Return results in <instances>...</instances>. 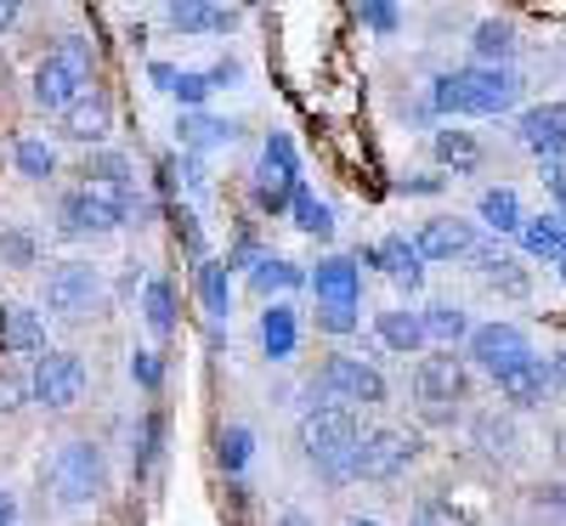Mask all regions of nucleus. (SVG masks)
<instances>
[{"instance_id": "nucleus-1", "label": "nucleus", "mask_w": 566, "mask_h": 526, "mask_svg": "<svg viewBox=\"0 0 566 526\" xmlns=\"http://www.w3.org/2000/svg\"><path fill=\"white\" fill-rule=\"evenodd\" d=\"M522 97V80L515 69H482V63H464L431 80V114L442 119H499L515 108Z\"/></svg>"}, {"instance_id": "nucleus-2", "label": "nucleus", "mask_w": 566, "mask_h": 526, "mask_svg": "<svg viewBox=\"0 0 566 526\" xmlns=\"http://www.w3.org/2000/svg\"><path fill=\"white\" fill-rule=\"evenodd\" d=\"M368 430L357 424V408H340V402H312L301 413V448H306V464L323 475L328 487L340 482H357V448H363Z\"/></svg>"}, {"instance_id": "nucleus-3", "label": "nucleus", "mask_w": 566, "mask_h": 526, "mask_svg": "<svg viewBox=\"0 0 566 526\" xmlns=\"http://www.w3.org/2000/svg\"><path fill=\"white\" fill-rule=\"evenodd\" d=\"M91 63H97V52H91L85 34H69L52 57L34 63V103L45 114H69L85 91H91Z\"/></svg>"}, {"instance_id": "nucleus-4", "label": "nucleus", "mask_w": 566, "mask_h": 526, "mask_svg": "<svg viewBox=\"0 0 566 526\" xmlns=\"http://www.w3.org/2000/svg\"><path fill=\"white\" fill-rule=\"evenodd\" d=\"M40 482L52 487L57 504L80 509V504H97L103 487H108V459L97 442H63L52 459L40 464Z\"/></svg>"}, {"instance_id": "nucleus-5", "label": "nucleus", "mask_w": 566, "mask_h": 526, "mask_svg": "<svg viewBox=\"0 0 566 526\" xmlns=\"http://www.w3.org/2000/svg\"><path fill=\"white\" fill-rule=\"evenodd\" d=\"M312 386L323 391V402H340V408H380V402L391 397L386 374L374 368V362H363V357H352V351L328 357V362L317 368Z\"/></svg>"}, {"instance_id": "nucleus-6", "label": "nucleus", "mask_w": 566, "mask_h": 526, "mask_svg": "<svg viewBox=\"0 0 566 526\" xmlns=\"http://www.w3.org/2000/svg\"><path fill=\"white\" fill-rule=\"evenodd\" d=\"M301 187H306V181H301L295 141L283 136V130H272V136L261 141V165H255V204H261L266 215H290Z\"/></svg>"}, {"instance_id": "nucleus-7", "label": "nucleus", "mask_w": 566, "mask_h": 526, "mask_svg": "<svg viewBox=\"0 0 566 526\" xmlns=\"http://www.w3.org/2000/svg\"><path fill=\"white\" fill-rule=\"evenodd\" d=\"M413 397L424 402L431 419H448V408H459L470 397V357L437 351V357H419L413 368Z\"/></svg>"}, {"instance_id": "nucleus-8", "label": "nucleus", "mask_w": 566, "mask_h": 526, "mask_svg": "<svg viewBox=\"0 0 566 526\" xmlns=\"http://www.w3.org/2000/svg\"><path fill=\"white\" fill-rule=\"evenodd\" d=\"M470 362H476L482 374H493V379H504V374H515L522 362H533L538 351H533V340H527V328L522 323H482L476 334H470V351H464Z\"/></svg>"}, {"instance_id": "nucleus-9", "label": "nucleus", "mask_w": 566, "mask_h": 526, "mask_svg": "<svg viewBox=\"0 0 566 526\" xmlns=\"http://www.w3.org/2000/svg\"><path fill=\"white\" fill-rule=\"evenodd\" d=\"M29 391H34L40 408H52V413L74 408V402L85 397V362H80L74 351H45V357H34Z\"/></svg>"}, {"instance_id": "nucleus-10", "label": "nucleus", "mask_w": 566, "mask_h": 526, "mask_svg": "<svg viewBox=\"0 0 566 526\" xmlns=\"http://www.w3.org/2000/svg\"><path fill=\"white\" fill-rule=\"evenodd\" d=\"M103 295V277L91 261H57L45 272V312L52 317H85Z\"/></svg>"}, {"instance_id": "nucleus-11", "label": "nucleus", "mask_w": 566, "mask_h": 526, "mask_svg": "<svg viewBox=\"0 0 566 526\" xmlns=\"http://www.w3.org/2000/svg\"><path fill=\"white\" fill-rule=\"evenodd\" d=\"M419 459V442L408 436V430H368L363 448H357V482H397V475Z\"/></svg>"}, {"instance_id": "nucleus-12", "label": "nucleus", "mask_w": 566, "mask_h": 526, "mask_svg": "<svg viewBox=\"0 0 566 526\" xmlns=\"http://www.w3.org/2000/svg\"><path fill=\"white\" fill-rule=\"evenodd\" d=\"M357 266H380V272L397 283V290H408V295L424 283V255H419V244H413L408 232H386L380 244L357 250Z\"/></svg>"}, {"instance_id": "nucleus-13", "label": "nucleus", "mask_w": 566, "mask_h": 526, "mask_svg": "<svg viewBox=\"0 0 566 526\" xmlns=\"http://www.w3.org/2000/svg\"><path fill=\"white\" fill-rule=\"evenodd\" d=\"M413 244H419V255L424 261H437V266H448V261H470L476 255V221H459V215H437V221H424L419 232H413Z\"/></svg>"}, {"instance_id": "nucleus-14", "label": "nucleus", "mask_w": 566, "mask_h": 526, "mask_svg": "<svg viewBox=\"0 0 566 526\" xmlns=\"http://www.w3.org/2000/svg\"><path fill=\"white\" fill-rule=\"evenodd\" d=\"M515 141L538 159H560L566 154V103H533L515 119Z\"/></svg>"}, {"instance_id": "nucleus-15", "label": "nucleus", "mask_w": 566, "mask_h": 526, "mask_svg": "<svg viewBox=\"0 0 566 526\" xmlns=\"http://www.w3.org/2000/svg\"><path fill=\"white\" fill-rule=\"evenodd\" d=\"M312 295H317V306H363V266H357V255H323L312 266Z\"/></svg>"}, {"instance_id": "nucleus-16", "label": "nucleus", "mask_w": 566, "mask_h": 526, "mask_svg": "<svg viewBox=\"0 0 566 526\" xmlns=\"http://www.w3.org/2000/svg\"><path fill=\"white\" fill-rule=\"evenodd\" d=\"M108 130H114V103L103 97V91H85V97L63 114V136L80 141V148H97Z\"/></svg>"}, {"instance_id": "nucleus-17", "label": "nucleus", "mask_w": 566, "mask_h": 526, "mask_svg": "<svg viewBox=\"0 0 566 526\" xmlns=\"http://www.w3.org/2000/svg\"><path fill=\"white\" fill-rule=\"evenodd\" d=\"M374 334H380V346L397 351V357H419L424 346H431V334H424V317L408 312V306H391L374 317Z\"/></svg>"}, {"instance_id": "nucleus-18", "label": "nucleus", "mask_w": 566, "mask_h": 526, "mask_svg": "<svg viewBox=\"0 0 566 526\" xmlns=\"http://www.w3.org/2000/svg\"><path fill=\"white\" fill-rule=\"evenodd\" d=\"M499 386V397L510 402V408H538L549 391H555V374H549V357H533V362H522L515 374H504V379H493Z\"/></svg>"}, {"instance_id": "nucleus-19", "label": "nucleus", "mask_w": 566, "mask_h": 526, "mask_svg": "<svg viewBox=\"0 0 566 526\" xmlns=\"http://www.w3.org/2000/svg\"><path fill=\"white\" fill-rule=\"evenodd\" d=\"M57 232L63 238H91V232H119V221L85 193V187H74V193H63V204H57Z\"/></svg>"}, {"instance_id": "nucleus-20", "label": "nucleus", "mask_w": 566, "mask_h": 526, "mask_svg": "<svg viewBox=\"0 0 566 526\" xmlns=\"http://www.w3.org/2000/svg\"><path fill=\"white\" fill-rule=\"evenodd\" d=\"M295 346H301V317H295V306H290V301H272V306L261 312V351H266V362H290Z\"/></svg>"}, {"instance_id": "nucleus-21", "label": "nucleus", "mask_w": 566, "mask_h": 526, "mask_svg": "<svg viewBox=\"0 0 566 526\" xmlns=\"http://www.w3.org/2000/svg\"><path fill=\"white\" fill-rule=\"evenodd\" d=\"M0 351H12V357L45 351V323H40V312H29V306H0Z\"/></svg>"}, {"instance_id": "nucleus-22", "label": "nucleus", "mask_w": 566, "mask_h": 526, "mask_svg": "<svg viewBox=\"0 0 566 526\" xmlns=\"http://www.w3.org/2000/svg\"><path fill=\"white\" fill-rule=\"evenodd\" d=\"M476 221H482L493 238H522L527 215H522V199H515V187H488L482 204H476Z\"/></svg>"}, {"instance_id": "nucleus-23", "label": "nucleus", "mask_w": 566, "mask_h": 526, "mask_svg": "<svg viewBox=\"0 0 566 526\" xmlns=\"http://www.w3.org/2000/svg\"><path fill=\"white\" fill-rule=\"evenodd\" d=\"M522 255L544 261V266H560L566 261V221L560 215H527L522 227Z\"/></svg>"}, {"instance_id": "nucleus-24", "label": "nucleus", "mask_w": 566, "mask_h": 526, "mask_svg": "<svg viewBox=\"0 0 566 526\" xmlns=\"http://www.w3.org/2000/svg\"><path fill=\"white\" fill-rule=\"evenodd\" d=\"M301 283H312V272L295 266V261H283V255H261V261L250 266V290H255L261 301L290 295V290H301Z\"/></svg>"}, {"instance_id": "nucleus-25", "label": "nucleus", "mask_w": 566, "mask_h": 526, "mask_svg": "<svg viewBox=\"0 0 566 526\" xmlns=\"http://www.w3.org/2000/svg\"><path fill=\"white\" fill-rule=\"evenodd\" d=\"M176 136H181V154L199 159V154L221 148V141H239V125H232V119H210V114H181Z\"/></svg>"}, {"instance_id": "nucleus-26", "label": "nucleus", "mask_w": 566, "mask_h": 526, "mask_svg": "<svg viewBox=\"0 0 566 526\" xmlns=\"http://www.w3.org/2000/svg\"><path fill=\"white\" fill-rule=\"evenodd\" d=\"M470 52H476L482 69H510V57H515V29H510L504 18L476 23V34H470Z\"/></svg>"}, {"instance_id": "nucleus-27", "label": "nucleus", "mask_w": 566, "mask_h": 526, "mask_svg": "<svg viewBox=\"0 0 566 526\" xmlns=\"http://www.w3.org/2000/svg\"><path fill=\"white\" fill-rule=\"evenodd\" d=\"M142 323H148L159 340L176 334V283L170 277H148V283H142Z\"/></svg>"}, {"instance_id": "nucleus-28", "label": "nucleus", "mask_w": 566, "mask_h": 526, "mask_svg": "<svg viewBox=\"0 0 566 526\" xmlns=\"http://www.w3.org/2000/svg\"><path fill=\"white\" fill-rule=\"evenodd\" d=\"M419 317H424V334H431L437 346H448V351H453L459 340L470 346V334H476V328H470V312H464V306H453V301H437V306H424Z\"/></svg>"}, {"instance_id": "nucleus-29", "label": "nucleus", "mask_w": 566, "mask_h": 526, "mask_svg": "<svg viewBox=\"0 0 566 526\" xmlns=\"http://www.w3.org/2000/svg\"><path fill=\"white\" fill-rule=\"evenodd\" d=\"M165 23L176 34H227L239 23V12L232 7H165Z\"/></svg>"}, {"instance_id": "nucleus-30", "label": "nucleus", "mask_w": 566, "mask_h": 526, "mask_svg": "<svg viewBox=\"0 0 566 526\" xmlns=\"http://www.w3.org/2000/svg\"><path fill=\"white\" fill-rule=\"evenodd\" d=\"M199 301H205V312L216 323H227V312H232V272H227V261H199Z\"/></svg>"}, {"instance_id": "nucleus-31", "label": "nucleus", "mask_w": 566, "mask_h": 526, "mask_svg": "<svg viewBox=\"0 0 566 526\" xmlns=\"http://www.w3.org/2000/svg\"><path fill=\"white\" fill-rule=\"evenodd\" d=\"M431 148H437V159H442L453 176H470V170L482 165V141L470 136V130H437Z\"/></svg>"}, {"instance_id": "nucleus-32", "label": "nucleus", "mask_w": 566, "mask_h": 526, "mask_svg": "<svg viewBox=\"0 0 566 526\" xmlns=\"http://www.w3.org/2000/svg\"><path fill=\"white\" fill-rule=\"evenodd\" d=\"M12 165H18L23 181H52V176H57V154L45 148L40 136H18V141H12Z\"/></svg>"}, {"instance_id": "nucleus-33", "label": "nucleus", "mask_w": 566, "mask_h": 526, "mask_svg": "<svg viewBox=\"0 0 566 526\" xmlns=\"http://www.w3.org/2000/svg\"><path fill=\"white\" fill-rule=\"evenodd\" d=\"M216 459H221L227 475H244L250 459H255V430H250V424H227L221 442H216Z\"/></svg>"}, {"instance_id": "nucleus-34", "label": "nucleus", "mask_w": 566, "mask_h": 526, "mask_svg": "<svg viewBox=\"0 0 566 526\" xmlns=\"http://www.w3.org/2000/svg\"><path fill=\"white\" fill-rule=\"evenodd\" d=\"M295 227L306 232V238H335V210H328L317 193H312V187H301V193H295Z\"/></svg>"}, {"instance_id": "nucleus-35", "label": "nucleus", "mask_w": 566, "mask_h": 526, "mask_svg": "<svg viewBox=\"0 0 566 526\" xmlns=\"http://www.w3.org/2000/svg\"><path fill=\"white\" fill-rule=\"evenodd\" d=\"M210 91H216L210 69H176V80H170V97H176V103H181L187 114H205Z\"/></svg>"}, {"instance_id": "nucleus-36", "label": "nucleus", "mask_w": 566, "mask_h": 526, "mask_svg": "<svg viewBox=\"0 0 566 526\" xmlns=\"http://www.w3.org/2000/svg\"><path fill=\"white\" fill-rule=\"evenodd\" d=\"M470 430H476V448H482L488 459H510V453H515V430H510V419H499V413H482V419L470 424Z\"/></svg>"}, {"instance_id": "nucleus-37", "label": "nucleus", "mask_w": 566, "mask_h": 526, "mask_svg": "<svg viewBox=\"0 0 566 526\" xmlns=\"http://www.w3.org/2000/svg\"><path fill=\"white\" fill-rule=\"evenodd\" d=\"M159 442H165V419H159V413H148V419L136 424V448H130L136 475H148V470L159 464Z\"/></svg>"}, {"instance_id": "nucleus-38", "label": "nucleus", "mask_w": 566, "mask_h": 526, "mask_svg": "<svg viewBox=\"0 0 566 526\" xmlns=\"http://www.w3.org/2000/svg\"><path fill=\"white\" fill-rule=\"evenodd\" d=\"M34 238L23 232V227H7V232H0V266H12V272H29L34 266Z\"/></svg>"}, {"instance_id": "nucleus-39", "label": "nucleus", "mask_w": 566, "mask_h": 526, "mask_svg": "<svg viewBox=\"0 0 566 526\" xmlns=\"http://www.w3.org/2000/svg\"><path fill=\"white\" fill-rule=\"evenodd\" d=\"M130 379L148 397H159V386H165V357L159 351H130Z\"/></svg>"}, {"instance_id": "nucleus-40", "label": "nucleus", "mask_w": 566, "mask_h": 526, "mask_svg": "<svg viewBox=\"0 0 566 526\" xmlns=\"http://www.w3.org/2000/svg\"><path fill=\"white\" fill-rule=\"evenodd\" d=\"M91 181H114V187H136L130 181V159L125 154H91Z\"/></svg>"}, {"instance_id": "nucleus-41", "label": "nucleus", "mask_w": 566, "mask_h": 526, "mask_svg": "<svg viewBox=\"0 0 566 526\" xmlns=\"http://www.w3.org/2000/svg\"><path fill=\"white\" fill-rule=\"evenodd\" d=\"M317 328L323 334H352V328H363V306H317Z\"/></svg>"}, {"instance_id": "nucleus-42", "label": "nucleus", "mask_w": 566, "mask_h": 526, "mask_svg": "<svg viewBox=\"0 0 566 526\" xmlns=\"http://www.w3.org/2000/svg\"><path fill=\"white\" fill-rule=\"evenodd\" d=\"M363 23L380 34V40H391V34L402 29V12H397V7H363Z\"/></svg>"}, {"instance_id": "nucleus-43", "label": "nucleus", "mask_w": 566, "mask_h": 526, "mask_svg": "<svg viewBox=\"0 0 566 526\" xmlns=\"http://www.w3.org/2000/svg\"><path fill=\"white\" fill-rule=\"evenodd\" d=\"M442 187H448V176H402L397 193L402 199H431V193H442Z\"/></svg>"}, {"instance_id": "nucleus-44", "label": "nucleus", "mask_w": 566, "mask_h": 526, "mask_svg": "<svg viewBox=\"0 0 566 526\" xmlns=\"http://www.w3.org/2000/svg\"><path fill=\"white\" fill-rule=\"evenodd\" d=\"M176 232H181V244H187V255H193V261H210V255H205V232H199V221L187 215V210L176 215Z\"/></svg>"}, {"instance_id": "nucleus-45", "label": "nucleus", "mask_w": 566, "mask_h": 526, "mask_svg": "<svg viewBox=\"0 0 566 526\" xmlns=\"http://www.w3.org/2000/svg\"><path fill=\"white\" fill-rule=\"evenodd\" d=\"M408 526H459V515H453L448 504H437V498H424V504H419V515H413Z\"/></svg>"}, {"instance_id": "nucleus-46", "label": "nucleus", "mask_w": 566, "mask_h": 526, "mask_svg": "<svg viewBox=\"0 0 566 526\" xmlns=\"http://www.w3.org/2000/svg\"><path fill=\"white\" fill-rule=\"evenodd\" d=\"M239 74H244V69H239V63H232V57H221V63L210 69V80H216V91H221V85H232V80H239Z\"/></svg>"}, {"instance_id": "nucleus-47", "label": "nucleus", "mask_w": 566, "mask_h": 526, "mask_svg": "<svg viewBox=\"0 0 566 526\" xmlns=\"http://www.w3.org/2000/svg\"><path fill=\"white\" fill-rule=\"evenodd\" d=\"M0 526H18V498L0 487Z\"/></svg>"}, {"instance_id": "nucleus-48", "label": "nucleus", "mask_w": 566, "mask_h": 526, "mask_svg": "<svg viewBox=\"0 0 566 526\" xmlns=\"http://www.w3.org/2000/svg\"><path fill=\"white\" fill-rule=\"evenodd\" d=\"M148 80H154L159 91H170V80H176V69H170V63H148Z\"/></svg>"}, {"instance_id": "nucleus-49", "label": "nucleus", "mask_w": 566, "mask_h": 526, "mask_svg": "<svg viewBox=\"0 0 566 526\" xmlns=\"http://www.w3.org/2000/svg\"><path fill=\"white\" fill-rule=\"evenodd\" d=\"M549 374H555V386H566V346L549 357Z\"/></svg>"}, {"instance_id": "nucleus-50", "label": "nucleus", "mask_w": 566, "mask_h": 526, "mask_svg": "<svg viewBox=\"0 0 566 526\" xmlns=\"http://www.w3.org/2000/svg\"><path fill=\"white\" fill-rule=\"evenodd\" d=\"M277 526H312V520H306L301 509H283V515H277Z\"/></svg>"}, {"instance_id": "nucleus-51", "label": "nucleus", "mask_w": 566, "mask_h": 526, "mask_svg": "<svg viewBox=\"0 0 566 526\" xmlns=\"http://www.w3.org/2000/svg\"><path fill=\"white\" fill-rule=\"evenodd\" d=\"M549 193H555V215L566 221V181H560V187H549Z\"/></svg>"}, {"instance_id": "nucleus-52", "label": "nucleus", "mask_w": 566, "mask_h": 526, "mask_svg": "<svg viewBox=\"0 0 566 526\" xmlns=\"http://www.w3.org/2000/svg\"><path fill=\"white\" fill-rule=\"evenodd\" d=\"M7 23H18V7H0V29H7Z\"/></svg>"}, {"instance_id": "nucleus-53", "label": "nucleus", "mask_w": 566, "mask_h": 526, "mask_svg": "<svg viewBox=\"0 0 566 526\" xmlns=\"http://www.w3.org/2000/svg\"><path fill=\"white\" fill-rule=\"evenodd\" d=\"M346 526H380V520H368V515H357V520H346Z\"/></svg>"}, {"instance_id": "nucleus-54", "label": "nucleus", "mask_w": 566, "mask_h": 526, "mask_svg": "<svg viewBox=\"0 0 566 526\" xmlns=\"http://www.w3.org/2000/svg\"><path fill=\"white\" fill-rule=\"evenodd\" d=\"M560 283H566V261H560Z\"/></svg>"}]
</instances>
